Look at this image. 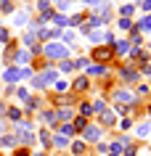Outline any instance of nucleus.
<instances>
[{"label": "nucleus", "mask_w": 151, "mask_h": 156, "mask_svg": "<svg viewBox=\"0 0 151 156\" xmlns=\"http://www.w3.org/2000/svg\"><path fill=\"white\" fill-rule=\"evenodd\" d=\"M56 80H59V72H56V69H42V72H37L32 77V85L37 87V90H45V87L53 85Z\"/></svg>", "instance_id": "1"}, {"label": "nucleus", "mask_w": 151, "mask_h": 156, "mask_svg": "<svg viewBox=\"0 0 151 156\" xmlns=\"http://www.w3.org/2000/svg\"><path fill=\"white\" fill-rule=\"evenodd\" d=\"M42 53H45L50 61H64V58L72 56L69 48H67V45H61V42H48V45H42Z\"/></svg>", "instance_id": "2"}, {"label": "nucleus", "mask_w": 151, "mask_h": 156, "mask_svg": "<svg viewBox=\"0 0 151 156\" xmlns=\"http://www.w3.org/2000/svg\"><path fill=\"white\" fill-rule=\"evenodd\" d=\"M82 140L85 143H98L101 140V127L98 124H88V127L82 130Z\"/></svg>", "instance_id": "3"}, {"label": "nucleus", "mask_w": 151, "mask_h": 156, "mask_svg": "<svg viewBox=\"0 0 151 156\" xmlns=\"http://www.w3.org/2000/svg\"><path fill=\"white\" fill-rule=\"evenodd\" d=\"M119 80H122L125 85H135L138 80H141V74L135 72L133 66H130V69H127V66H122V69H119Z\"/></svg>", "instance_id": "4"}, {"label": "nucleus", "mask_w": 151, "mask_h": 156, "mask_svg": "<svg viewBox=\"0 0 151 156\" xmlns=\"http://www.w3.org/2000/svg\"><path fill=\"white\" fill-rule=\"evenodd\" d=\"M93 58H95V61H101V66H103V61H111V58H114V50H111L109 45L93 48Z\"/></svg>", "instance_id": "5"}, {"label": "nucleus", "mask_w": 151, "mask_h": 156, "mask_svg": "<svg viewBox=\"0 0 151 156\" xmlns=\"http://www.w3.org/2000/svg\"><path fill=\"white\" fill-rule=\"evenodd\" d=\"M3 80H5L8 85L19 82V80H21V69H16V66H11V69H5V72H3Z\"/></svg>", "instance_id": "6"}, {"label": "nucleus", "mask_w": 151, "mask_h": 156, "mask_svg": "<svg viewBox=\"0 0 151 156\" xmlns=\"http://www.w3.org/2000/svg\"><path fill=\"white\" fill-rule=\"evenodd\" d=\"M69 151H72V156H82V154H88V143L85 140H72Z\"/></svg>", "instance_id": "7"}, {"label": "nucleus", "mask_w": 151, "mask_h": 156, "mask_svg": "<svg viewBox=\"0 0 151 156\" xmlns=\"http://www.w3.org/2000/svg\"><path fill=\"white\" fill-rule=\"evenodd\" d=\"M101 127H114V124H117V116H114V111H111V108H106V111H103V114H101Z\"/></svg>", "instance_id": "8"}, {"label": "nucleus", "mask_w": 151, "mask_h": 156, "mask_svg": "<svg viewBox=\"0 0 151 156\" xmlns=\"http://www.w3.org/2000/svg\"><path fill=\"white\" fill-rule=\"evenodd\" d=\"M111 50H114V56H127V53H130V42L127 40H117L114 45H111Z\"/></svg>", "instance_id": "9"}, {"label": "nucleus", "mask_w": 151, "mask_h": 156, "mask_svg": "<svg viewBox=\"0 0 151 156\" xmlns=\"http://www.w3.org/2000/svg\"><path fill=\"white\" fill-rule=\"evenodd\" d=\"M114 101H119V103H125V106H127V103H135V95L130 90H117V93H114Z\"/></svg>", "instance_id": "10"}, {"label": "nucleus", "mask_w": 151, "mask_h": 156, "mask_svg": "<svg viewBox=\"0 0 151 156\" xmlns=\"http://www.w3.org/2000/svg\"><path fill=\"white\" fill-rule=\"evenodd\" d=\"M56 119H59L61 124H69L74 119V111H72V108H59V111H56Z\"/></svg>", "instance_id": "11"}, {"label": "nucleus", "mask_w": 151, "mask_h": 156, "mask_svg": "<svg viewBox=\"0 0 151 156\" xmlns=\"http://www.w3.org/2000/svg\"><path fill=\"white\" fill-rule=\"evenodd\" d=\"M40 122H48L50 127H59V119H56V111H53V108L42 111V114H40Z\"/></svg>", "instance_id": "12"}, {"label": "nucleus", "mask_w": 151, "mask_h": 156, "mask_svg": "<svg viewBox=\"0 0 151 156\" xmlns=\"http://www.w3.org/2000/svg\"><path fill=\"white\" fill-rule=\"evenodd\" d=\"M16 143H19L16 135H8V132H3V135H0V148H13Z\"/></svg>", "instance_id": "13"}, {"label": "nucleus", "mask_w": 151, "mask_h": 156, "mask_svg": "<svg viewBox=\"0 0 151 156\" xmlns=\"http://www.w3.org/2000/svg\"><path fill=\"white\" fill-rule=\"evenodd\" d=\"M72 87H74L77 93L88 90V87H90V80H88V74H82V77H77V80H74V85H72Z\"/></svg>", "instance_id": "14"}, {"label": "nucleus", "mask_w": 151, "mask_h": 156, "mask_svg": "<svg viewBox=\"0 0 151 156\" xmlns=\"http://www.w3.org/2000/svg\"><path fill=\"white\" fill-rule=\"evenodd\" d=\"M13 24H16V27H27V24H29V13H27V8H24V11H16Z\"/></svg>", "instance_id": "15"}, {"label": "nucleus", "mask_w": 151, "mask_h": 156, "mask_svg": "<svg viewBox=\"0 0 151 156\" xmlns=\"http://www.w3.org/2000/svg\"><path fill=\"white\" fill-rule=\"evenodd\" d=\"M37 140L42 143V148H45V151H48V148L53 146V135H50L48 130H40V138H37Z\"/></svg>", "instance_id": "16"}, {"label": "nucleus", "mask_w": 151, "mask_h": 156, "mask_svg": "<svg viewBox=\"0 0 151 156\" xmlns=\"http://www.w3.org/2000/svg\"><path fill=\"white\" fill-rule=\"evenodd\" d=\"M29 61H32V53L21 48V50L16 53V64H21V66H24V64H29Z\"/></svg>", "instance_id": "17"}, {"label": "nucleus", "mask_w": 151, "mask_h": 156, "mask_svg": "<svg viewBox=\"0 0 151 156\" xmlns=\"http://www.w3.org/2000/svg\"><path fill=\"white\" fill-rule=\"evenodd\" d=\"M53 146H56V148H61V151H64V148H69V140L64 138L61 132H56V135H53Z\"/></svg>", "instance_id": "18"}, {"label": "nucleus", "mask_w": 151, "mask_h": 156, "mask_svg": "<svg viewBox=\"0 0 151 156\" xmlns=\"http://www.w3.org/2000/svg\"><path fill=\"white\" fill-rule=\"evenodd\" d=\"M88 119H85V116H74V122H72V127H74V132H82L85 127H88Z\"/></svg>", "instance_id": "19"}, {"label": "nucleus", "mask_w": 151, "mask_h": 156, "mask_svg": "<svg viewBox=\"0 0 151 156\" xmlns=\"http://www.w3.org/2000/svg\"><path fill=\"white\" fill-rule=\"evenodd\" d=\"M135 8H138V5H133V3H130V5H122V8H119V16L122 19H133Z\"/></svg>", "instance_id": "20"}, {"label": "nucleus", "mask_w": 151, "mask_h": 156, "mask_svg": "<svg viewBox=\"0 0 151 156\" xmlns=\"http://www.w3.org/2000/svg\"><path fill=\"white\" fill-rule=\"evenodd\" d=\"M135 29H138V32H151V16H143L141 21H138V24H135Z\"/></svg>", "instance_id": "21"}, {"label": "nucleus", "mask_w": 151, "mask_h": 156, "mask_svg": "<svg viewBox=\"0 0 151 156\" xmlns=\"http://www.w3.org/2000/svg\"><path fill=\"white\" fill-rule=\"evenodd\" d=\"M88 40H90V42H103V40H106V32H101V29H93V32L88 34Z\"/></svg>", "instance_id": "22"}, {"label": "nucleus", "mask_w": 151, "mask_h": 156, "mask_svg": "<svg viewBox=\"0 0 151 156\" xmlns=\"http://www.w3.org/2000/svg\"><path fill=\"white\" fill-rule=\"evenodd\" d=\"M88 74H93V77H101V74H106V66H93V64H88Z\"/></svg>", "instance_id": "23"}, {"label": "nucleus", "mask_w": 151, "mask_h": 156, "mask_svg": "<svg viewBox=\"0 0 151 156\" xmlns=\"http://www.w3.org/2000/svg\"><path fill=\"white\" fill-rule=\"evenodd\" d=\"M80 116H85V119H88V116H93V106L88 103V101H82V103H80Z\"/></svg>", "instance_id": "24"}, {"label": "nucleus", "mask_w": 151, "mask_h": 156, "mask_svg": "<svg viewBox=\"0 0 151 156\" xmlns=\"http://www.w3.org/2000/svg\"><path fill=\"white\" fill-rule=\"evenodd\" d=\"M5 116H11V122H21V116H24V114H21V108H8V114H5Z\"/></svg>", "instance_id": "25"}, {"label": "nucleus", "mask_w": 151, "mask_h": 156, "mask_svg": "<svg viewBox=\"0 0 151 156\" xmlns=\"http://www.w3.org/2000/svg\"><path fill=\"white\" fill-rule=\"evenodd\" d=\"M135 132H138L141 138H146V135L151 132V122H143V124H138V127H135Z\"/></svg>", "instance_id": "26"}, {"label": "nucleus", "mask_w": 151, "mask_h": 156, "mask_svg": "<svg viewBox=\"0 0 151 156\" xmlns=\"http://www.w3.org/2000/svg\"><path fill=\"white\" fill-rule=\"evenodd\" d=\"M59 132L64 135V138H72V135H74V127H72V122H69V124H61Z\"/></svg>", "instance_id": "27"}, {"label": "nucleus", "mask_w": 151, "mask_h": 156, "mask_svg": "<svg viewBox=\"0 0 151 156\" xmlns=\"http://www.w3.org/2000/svg\"><path fill=\"white\" fill-rule=\"evenodd\" d=\"M82 19H85V13H74L72 19H67V27H77V24H82Z\"/></svg>", "instance_id": "28"}, {"label": "nucleus", "mask_w": 151, "mask_h": 156, "mask_svg": "<svg viewBox=\"0 0 151 156\" xmlns=\"http://www.w3.org/2000/svg\"><path fill=\"white\" fill-rule=\"evenodd\" d=\"M122 156H138V143H130V146H125Z\"/></svg>", "instance_id": "29"}, {"label": "nucleus", "mask_w": 151, "mask_h": 156, "mask_svg": "<svg viewBox=\"0 0 151 156\" xmlns=\"http://www.w3.org/2000/svg\"><path fill=\"white\" fill-rule=\"evenodd\" d=\"M133 19H119V29H122V32H127V29H130V32H133Z\"/></svg>", "instance_id": "30"}, {"label": "nucleus", "mask_w": 151, "mask_h": 156, "mask_svg": "<svg viewBox=\"0 0 151 156\" xmlns=\"http://www.w3.org/2000/svg\"><path fill=\"white\" fill-rule=\"evenodd\" d=\"M95 111H98V114H103V111H106V101H103V98H98L95 103H93V114H95Z\"/></svg>", "instance_id": "31"}, {"label": "nucleus", "mask_w": 151, "mask_h": 156, "mask_svg": "<svg viewBox=\"0 0 151 156\" xmlns=\"http://www.w3.org/2000/svg\"><path fill=\"white\" fill-rule=\"evenodd\" d=\"M53 24H56V29L67 27V16H64V13H56V16H53Z\"/></svg>", "instance_id": "32"}, {"label": "nucleus", "mask_w": 151, "mask_h": 156, "mask_svg": "<svg viewBox=\"0 0 151 156\" xmlns=\"http://www.w3.org/2000/svg\"><path fill=\"white\" fill-rule=\"evenodd\" d=\"M72 69H74V64H72L69 58H64V61L59 64V72H72Z\"/></svg>", "instance_id": "33"}, {"label": "nucleus", "mask_w": 151, "mask_h": 156, "mask_svg": "<svg viewBox=\"0 0 151 156\" xmlns=\"http://www.w3.org/2000/svg\"><path fill=\"white\" fill-rule=\"evenodd\" d=\"M34 40H37V34H32V32L24 34V45H27V48H34Z\"/></svg>", "instance_id": "34"}, {"label": "nucleus", "mask_w": 151, "mask_h": 156, "mask_svg": "<svg viewBox=\"0 0 151 156\" xmlns=\"http://www.w3.org/2000/svg\"><path fill=\"white\" fill-rule=\"evenodd\" d=\"M11 11H13V3L11 0H3L0 3V13H11Z\"/></svg>", "instance_id": "35"}, {"label": "nucleus", "mask_w": 151, "mask_h": 156, "mask_svg": "<svg viewBox=\"0 0 151 156\" xmlns=\"http://www.w3.org/2000/svg\"><path fill=\"white\" fill-rule=\"evenodd\" d=\"M8 40H11V29H5V27H0V42L5 45Z\"/></svg>", "instance_id": "36"}, {"label": "nucleus", "mask_w": 151, "mask_h": 156, "mask_svg": "<svg viewBox=\"0 0 151 156\" xmlns=\"http://www.w3.org/2000/svg\"><path fill=\"white\" fill-rule=\"evenodd\" d=\"M95 151H98V154L103 156V154H109V146H106L103 140H98V143H95Z\"/></svg>", "instance_id": "37"}, {"label": "nucleus", "mask_w": 151, "mask_h": 156, "mask_svg": "<svg viewBox=\"0 0 151 156\" xmlns=\"http://www.w3.org/2000/svg\"><path fill=\"white\" fill-rule=\"evenodd\" d=\"M53 87H56L59 93H64V90L69 87V82H64V80H56V82H53Z\"/></svg>", "instance_id": "38"}, {"label": "nucleus", "mask_w": 151, "mask_h": 156, "mask_svg": "<svg viewBox=\"0 0 151 156\" xmlns=\"http://www.w3.org/2000/svg\"><path fill=\"white\" fill-rule=\"evenodd\" d=\"M117 114H122V116H130V106H125V103H117Z\"/></svg>", "instance_id": "39"}, {"label": "nucleus", "mask_w": 151, "mask_h": 156, "mask_svg": "<svg viewBox=\"0 0 151 156\" xmlns=\"http://www.w3.org/2000/svg\"><path fill=\"white\" fill-rule=\"evenodd\" d=\"M119 127H122V130H133V119H130V116H125V119L119 122Z\"/></svg>", "instance_id": "40"}, {"label": "nucleus", "mask_w": 151, "mask_h": 156, "mask_svg": "<svg viewBox=\"0 0 151 156\" xmlns=\"http://www.w3.org/2000/svg\"><path fill=\"white\" fill-rule=\"evenodd\" d=\"M149 93H151V87H149V85H141V87L135 90V95H141V98H143V95H149Z\"/></svg>", "instance_id": "41"}, {"label": "nucleus", "mask_w": 151, "mask_h": 156, "mask_svg": "<svg viewBox=\"0 0 151 156\" xmlns=\"http://www.w3.org/2000/svg\"><path fill=\"white\" fill-rule=\"evenodd\" d=\"M37 11H40V13L50 11V3H48V0H40V3H37Z\"/></svg>", "instance_id": "42"}, {"label": "nucleus", "mask_w": 151, "mask_h": 156, "mask_svg": "<svg viewBox=\"0 0 151 156\" xmlns=\"http://www.w3.org/2000/svg\"><path fill=\"white\" fill-rule=\"evenodd\" d=\"M72 64H74L77 69H88V58H77V61H72Z\"/></svg>", "instance_id": "43"}, {"label": "nucleus", "mask_w": 151, "mask_h": 156, "mask_svg": "<svg viewBox=\"0 0 151 156\" xmlns=\"http://www.w3.org/2000/svg\"><path fill=\"white\" fill-rule=\"evenodd\" d=\"M138 74H141V77H149V74H151V64H143V66H141V72H138Z\"/></svg>", "instance_id": "44"}, {"label": "nucleus", "mask_w": 151, "mask_h": 156, "mask_svg": "<svg viewBox=\"0 0 151 156\" xmlns=\"http://www.w3.org/2000/svg\"><path fill=\"white\" fill-rule=\"evenodd\" d=\"M61 37H64V42H74V32H64Z\"/></svg>", "instance_id": "45"}, {"label": "nucleus", "mask_w": 151, "mask_h": 156, "mask_svg": "<svg viewBox=\"0 0 151 156\" xmlns=\"http://www.w3.org/2000/svg\"><path fill=\"white\" fill-rule=\"evenodd\" d=\"M19 98H21V103H24V101H27V98H29V93H27V90H24V87H19Z\"/></svg>", "instance_id": "46"}, {"label": "nucleus", "mask_w": 151, "mask_h": 156, "mask_svg": "<svg viewBox=\"0 0 151 156\" xmlns=\"http://www.w3.org/2000/svg\"><path fill=\"white\" fill-rule=\"evenodd\" d=\"M138 5H141L143 11H151V0H141V3H138Z\"/></svg>", "instance_id": "47"}, {"label": "nucleus", "mask_w": 151, "mask_h": 156, "mask_svg": "<svg viewBox=\"0 0 151 156\" xmlns=\"http://www.w3.org/2000/svg\"><path fill=\"white\" fill-rule=\"evenodd\" d=\"M67 5H69V0H56V8H61V11H64Z\"/></svg>", "instance_id": "48"}, {"label": "nucleus", "mask_w": 151, "mask_h": 156, "mask_svg": "<svg viewBox=\"0 0 151 156\" xmlns=\"http://www.w3.org/2000/svg\"><path fill=\"white\" fill-rule=\"evenodd\" d=\"M8 114V106H5V103H0V116H5Z\"/></svg>", "instance_id": "49"}, {"label": "nucleus", "mask_w": 151, "mask_h": 156, "mask_svg": "<svg viewBox=\"0 0 151 156\" xmlns=\"http://www.w3.org/2000/svg\"><path fill=\"white\" fill-rule=\"evenodd\" d=\"M13 156H32V154H29V151H27V148H24V151H16V154H13Z\"/></svg>", "instance_id": "50"}, {"label": "nucleus", "mask_w": 151, "mask_h": 156, "mask_svg": "<svg viewBox=\"0 0 151 156\" xmlns=\"http://www.w3.org/2000/svg\"><path fill=\"white\" fill-rule=\"evenodd\" d=\"M3 132H5V122H3V119H0V135H3Z\"/></svg>", "instance_id": "51"}, {"label": "nucleus", "mask_w": 151, "mask_h": 156, "mask_svg": "<svg viewBox=\"0 0 151 156\" xmlns=\"http://www.w3.org/2000/svg\"><path fill=\"white\" fill-rule=\"evenodd\" d=\"M37 156H48V154H45V151H40V154H37Z\"/></svg>", "instance_id": "52"}, {"label": "nucleus", "mask_w": 151, "mask_h": 156, "mask_svg": "<svg viewBox=\"0 0 151 156\" xmlns=\"http://www.w3.org/2000/svg\"><path fill=\"white\" fill-rule=\"evenodd\" d=\"M59 156H72V154H59Z\"/></svg>", "instance_id": "53"}, {"label": "nucleus", "mask_w": 151, "mask_h": 156, "mask_svg": "<svg viewBox=\"0 0 151 156\" xmlns=\"http://www.w3.org/2000/svg\"><path fill=\"white\" fill-rule=\"evenodd\" d=\"M109 156H119V154H109Z\"/></svg>", "instance_id": "54"}, {"label": "nucleus", "mask_w": 151, "mask_h": 156, "mask_svg": "<svg viewBox=\"0 0 151 156\" xmlns=\"http://www.w3.org/2000/svg\"><path fill=\"white\" fill-rule=\"evenodd\" d=\"M149 116H151V106H149Z\"/></svg>", "instance_id": "55"}, {"label": "nucleus", "mask_w": 151, "mask_h": 156, "mask_svg": "<svg viewBox=\"0 0 151 156\" xmlns=\"http://www.w3.org/2000/svg\"><path fill=\"white\" fill-rule=\"evenodd\" d=\"M82 156H90V154H82Z\"/></svg>", "instance_id": "56"}, {"label": "nucleus", "mask_w": 151, "mask_h": 156, "mask_svg": "<svg viewBox=\"0 0 151 156\" xmlns=\"http://www.w3.org/2000/svg\"><path fill=\"white\" fill-rule=\"evenodd\" d=\"M69 3H72V0H69Z\"/></svg>", "instance_id": "57"}]
</instances>
